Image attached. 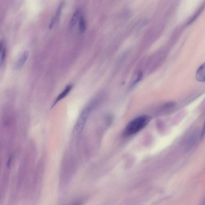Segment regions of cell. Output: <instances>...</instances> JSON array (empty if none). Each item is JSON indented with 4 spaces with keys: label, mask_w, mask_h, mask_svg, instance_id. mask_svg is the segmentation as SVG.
Segmentation results:
<instances>
[{
    "label": "cell",
    "mask_w": 205,
    "mask_h": 205,
    "mask_svg": "<svg viewBox=\"0 0 205 205\" xmlns=\"http://www.w3.org/2000/svg\"><path fill=\"white\" fill-rule=\"evenodd\" d=\"M151 119L150 116L144 115L135 118L126 126L123 134L125 136H131L144 129Z\"/></svg>",
    "instance_id": "1"
},
{
    "label": "cell",
    "mask_w": 205,
    "mask_h": 205,
    "mask_svg": "<svg viewBox=\"0 0 205 205\" xmlns=\"http://www.w3.org/2000/svg\"><path fill=\"white\" fill-rule=\"evenodd\" d=\"M79 15H80V11L79 10H77L73 13L69 25V29H72L75 25H76V23L79 18Z\"/></svg>",
    "instance_id": "6"
},
{
    "label": "cell",
    "mask_w": 205,
    "mask_h": 205,
    "mask_svg": "<svg viewBox=\"0 0 205 205\" xmlns=\"http://www.w3.org/2000/svg\"><path fill=\"white\" fill-rule=\"evenodd\" d=\"M72 87L73 85L69 84L67 86L65 87V89L57 97L52 107H53L58 102H59L62 99L65 98V97L70 92L71 89H72Z\"/></svg>",
    "instance_id": "4"
},
{
    "label": "cell",
    "mask_w": 205,
    "mask_h": 205,
    "mask_svg": "<svg viewBox=\"0 0 205 205\" xmlns=\"http://www.w3.org/2000/svg\"><path fill=\"white\" fill-rule=\"evenodd\" d=\"M79 33L81 34L83 33L86 29V23L82 16L81 17L79 18Z\"/></svg>",
    "instance_id": "7"
},
{
    "label": "cell",
    "mask_w": 205,
    "mask_h": 205,
    "mask_svg": "<svg viewBox=\"0 0 205 205\" xmlns=\"http://www.w3.org/2000/svg\"><path fill=\"white\" fill-rule=\"evenodd\" d=\"M0 49H1V65H2L4 63L5 60L6 55L5 49L4 46L2 41H1V43H0Z\"/></svg>",
    "instance_id": "8"
},
{
    "label": "cell",
    "mask_w": 205,
    "mask_h": 205,
    "mask_svg": "<svg viewBox=\"0 0 205 205\" xmlns=\"http://www.w3.org/2000/svg\"><path fill=\"white\" fill-rule=\"evenodd\" d=\"M196 77L198 81L205 82V62L198 69L196 73Z\"/></svg>",
    "instance_id": "3"
},
{
    "label": "cell",
    "mask_w": 205,
    "mask_h": 205,
    "mask_svg": "<svg viewBox=\"0 0 205 205\" xmlns=\"http://www.w3.org/2000/svg\"><path fill=\"white\" fill-rule=\"evenodd\" d=\"M28 56V51L27 50L25 51L15 65V68L16 70H19L24 65L25 63L26 62Z\"/></svg>",
    "instance_id": "2"
},
{
    "label": "cell",
    "mask_w": 205,
    "mask_h": 205,
    "mask_svg": "<svg viewBox=\"0 0 205 205\" xmlns=\"http://www.w3.org/2000/svg\"><path fill=\"white\" fill-rule=\"evenodd\" d=\"M81 205V202H78L75 203V204H73V205Z\"/></svg>",
    "instance_id": "10"
},
{
    "label": "cell",
    "mask_w": 205,
    "mask_h": 205,
    "mask_svg": "<svg viewBox=\"0 0 205 205\" xmlns=\"http://www.w3.org/2000/svg\"><path fill=\"white\" fill-rule=\"evenodd\" d=\"M63 3L61 2L59 6L55 17L53 19L51 22L49 26L50 29L51 28L55 23L58 22L60 17L61 13V11L62 10L63 7Z\"/></svg>",
    "instance_id": "5"
},
{
    "label": "cell",
    "mask_w": 205,
    "mask_h": 205,
    "mask_svg": "<svg viewBox=\"0 0 205 205\" xmlns=\"http://www.w3.org/2000/svg\"><path fill=\"white\" fill-rule=\"evenodd\" d=\"M205 135V122L204 124V126H203V129H202V132H201V138H203L204 137Z\"/></svg>",
    "instance_id": "9"
}]
</instances>
